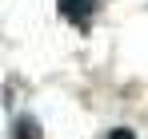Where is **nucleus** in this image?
<instances>
[{
	"instance_id": "nucleus-1",
	"label": "nucleus",
	"mask_w": 148,
	"mask_h": 139,
	"mask_svg": "<svg viewBox=\"0 0 148 139\" xmlns=\"http://www.w3.org/2000/svg\"><path fill=\"white\" fill-rule=\"evenodd\" d=\"M56 4H60V16L68 24H76V28H84L96 16V0H56Z\"/></svg>"
},
{
	"instance_id": "nucleus-2",
	"label": "nucleus",
	"mask_w": 148,
	"mask_h": 139,
	"mask_svg": "<svg viewBox=\"0 0 148 139\" xmlns=\"http://www.w3.org/2000/svg\"><path fill=\"white\" fill-rule=\"evenodd\" d=\"M12 139H40V123H36L32 115H20L16 127H12Z\"/></svg>"
},
{
	"instance_id": "nucleus-3",
	"label": "nucleus",
	"mask_w": 148,
	"mask_h": 139,
	"mask_svg": "<svg viewBox=\"0 0 148 139\" xmlns=\"http://www.w3.org/2000/svg\"><path fill=\"white\" fill-rule=\"evenodd\" d=\"M108 139H136V135H132L128 127H116V131H112V135H108Z\"/></svg>"
}]
</instances>
